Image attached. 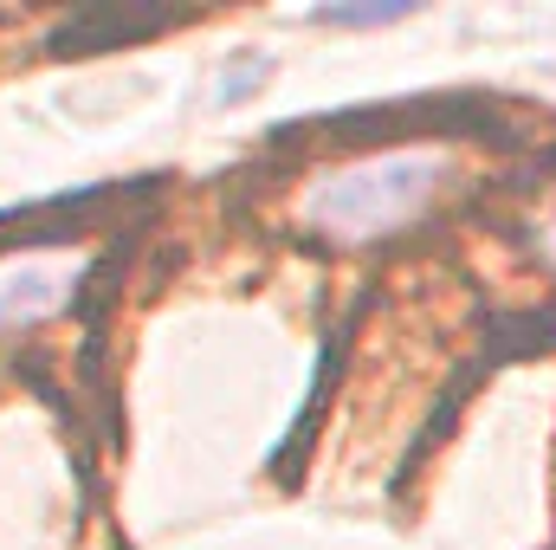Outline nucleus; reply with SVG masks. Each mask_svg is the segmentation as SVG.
Wrapping results in <instances>:
<instances>
[{
    "label": "nucleus",
    "mask_w": 556,
    "mask_h": 550,
    "mask_svg": "<svg viewBox=\"0 0 556 550\" xmlns=\"http://www.w3.org/2000/svg\"><path fill=\"white\" fill-rule=\"evenodd\" d=\"M446 182V155L433 149H402V155H376V162H356L343 175H324L311 195H304V221L311 227H330V234H389L402 227L408 214H420V201Z\"/></svg>",
    "instance_id": "obj_1"
},
{
    "label": "nucleus",
    "mask_w": 556,
    "mask_h": 550,
    "mask_svg": "<svg viewBox=\"0 0 556 550\" xmlns=\"http://www.w3.org/2000/svg\"><path fill=\"white\" fill-rule=\"evenodd\" d=\"M72 285H78V266H65V260H20V266H7L0 273V330L59 311L72 298Z\"/></svg>",
    "instance_id": "obj_2"
},
{
    "label": "nucleus",
    "mask_w": 556,
    "mask_h": 550,
    "mask_svg": "<svg viewBox=\"0 0 556 550\" xmlns=\"http://www.w3.org/2000/svg\"><path fill=\"white\" fill-rule=\"evenodd\" d=\"M408 7H324L317 26H382V20H402Z\"/></svg>",
    "instance_id": "obj_3"
}]
</instances>
